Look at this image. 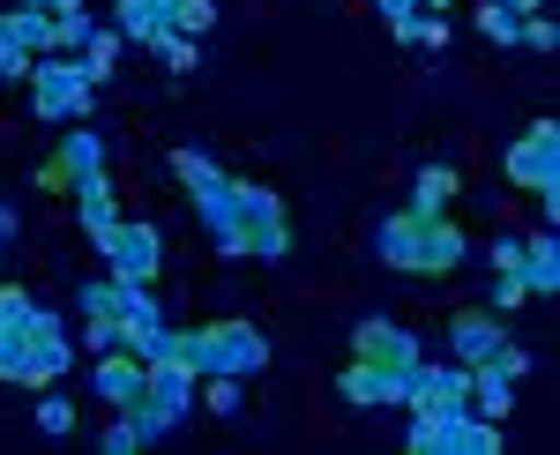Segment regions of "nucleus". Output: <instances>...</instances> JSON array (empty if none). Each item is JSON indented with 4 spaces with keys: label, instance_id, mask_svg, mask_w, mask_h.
I'll list each match as a JSON object with an SVG mask.
<instances>
[{
    "label": "nucleus",
    "instance_id": "1",
    "mask_svg": "<svg viewBox=\"0 0 560 455\" xmlns=\"http://www.w3.org/2000/svg\"><path fill=\"white\" fill-rule=\"evenodd\" d=\"M68 366H75V351H68L60 322H52L23 284H0V381H15V388H52Z\"/></svg>",
    "mask_w": 560,
    "mask_h": 455
},
{
    "label": "nucleus",
    "instance_id": "2",
    "mask_svg": "<svg viewBox=\"0 0 560 455\" xmlns=\"http://www.w3.org/2000/svg\"><path fill=\"white\" fill-rule=\"evenodd\" d=\"M374 254L404 277H448V269H464L471 240L448 209H388L374 224Z\"/></svg>",
    "mask_w": 560,
    "mask_h": 455
},
{
    "label": "nucleus",
    "instance_id": "3",
    "mask_svg": "<svg viewBox=\"0 0 560 455\" xmlns=\"http://www.w3.org/2000/svg\"><path fill=\"white\" fill-rule=\"evenodd\" d=\"M217 254H232V261H284L292 254V217H284V202L269 195V187H255V179H240V195H232V209L210 224Z\"/></svg>",
    "mask_w": 560,
    "mask_h": 455
},
{
    "label": "nucleus",
    "instance_id": "4",
    "mask_svg": "<svg viewBox=\"0 0 560 455\" xmlns=\"http://www.w3.org/2000/svg\"><path fill=\"white\" fill-rule=\"evenodd\" d=\"M173 359L195 366V381L210 373H232V381H255L269 366V336L255 322H202V329H179L173 336Z\"/></svg>",
    "mask_w": 560,
    "mask_h": 455
},
{
    "label": "nucleus",
    "instance_id": "5",
    "mask_svg": "<svg viewBox=\"0 0 560 455\" xmlns=\"http://www.w3.org/2000/svg\"><path fill=\"white\" fill-rule=\"evenodd\" d=\"M411 455H493L501 448V425L478 418L471 404H433V411H411Z\"/></svg>",
    "mask_w": 560,
    "mask_h": 455
},
{
    "label": "nucleus",
    "instance_id": "6",
    "mask_svg": "<svg viewBox=\"0 0 560 455\" xmlns=\"http://www.w3.org/2000/svg\"><path fill=\"white\" fill-rule=\"evenodd\" d=\"M501 172L516 179L523 195H538V209H546V224L560 217V120H530L509 142V158H501Z\"/></svg>",
    "mask_w": 560,
    "mask_h": 455
},
{
    "label": "nucleus",
    "instance_id": "7",
    "mask_svg": "<svg viewBox=\"0 0 560 455\" xmlns=\"http://www.w3.org/2000/svg\"><path fill=\"white\" fill-rule=\"evenodd\" d=\"M90 97H97V83L83 75V60L75 52H45V60H31V113L38 120H90Z\"/></svg>",
    "mask_w": 560,
    "mask_h": 455
},
{
    "label": "nucleus",
    "instance_id": "8",
    "mask_svg": "<svg viewBox=\"0 0 560 455\" xmlns=\"http://www.w3.org/2000/svg\"><path fill=\"white\" fill-rule=\"evenodd\" d=\"M187 411H195V366H187V359H173V351H165V359H150L142 411H128V418L142 425V433H150V441H165V433H173Z\"/></svg>",
    "mask_w": 560,
    "mask_h": 455
},
{
    "label": "nucleus",
    "instance_id": "9",
    "mask_svg": "<svg viewBox=\"0 0 560 455\" xmlns=\"http://www.w3.org/2000/svg\"><path fill=\"white\" fill-rule=\"evenodd\" d=\"M351 359L411 373L427 359V343H419V329H404V322H388V314H366V322H351Z\"/></svg>",
    "mask_w": 560,
    "mask_h": 455
},
{
    "label": "nucleus",
    "instance_id": "10",
    "mask_svg": "<svg viewBox=\"0 0 560 455\" xmlns=\"http://www.w3.org/2000/svg\"><path fill=\"white\" fill-rule=\"evenodd\" d=\"M105 172V142L90 135V127H60V150L38 165V187L45 195H75L83 179H97Z\"/></svg>",
    "mask_w": 560,
    "mask_h": 455
},
{
    "label": "nucleus",
    "instance_id": "11",
    "mask_svg": "<svg viewBox=\"0 0 560 455\" xmlns=\"http://www.w3.org/2000/svg\"><path fill=\"white\" fill-rule=\"evenodd\" d=\"M173 179L187 187V202L202 209V224H217L232 209V195H240V179L217 165V158H202V150H173Z\"/></svg>",
    "mask_w": 560,
    "mask_h": 455
},
{
    "label": "nucleus",
    "instance_id": "12",
    "mask_svg": "<svg viewBox=\"0 0 560 455\" xmlns=\"http://www.w3.org/2000/svg\"><path fill=\"white\" fill-rule=\"evenodd\" d=\"M105 269H113V277H128V284H158V269H165V232L120 217V240L105 247Z\"/></svg>",
    "mask_w": 560,
    "mask_h": 455
},
{
    "label": "nucleus",
    "instance_id": "13",
    "mask_svg": "<svg viewBox=\"0 0 560 455\" xmlns=\"http://www.w3.org/2000/svg\"><path fill=\"white\" fill-rule=\"evenodd\" d=\"M90 388L113 404V411H142V388H150V366L135 359V351H97V366H90Z\"/></svg>",
    "mask_w": 560,
    "mask_h": 455
},
{
    "label": "nucleus",
    "instance_id": "14",
    "mask_svg": "<svg viewBox=\"0 0 560 455\" xmlns=\"http://www.w3.org/2000/svg\"><path fill=\"white\" fill-rule=\"evenodd\" d=\"M337 396H345V404H359V411H382V404H404V396H411V373L351 359V366L337 373Z\"/></svg>",
    "mask_w": 560,
    "mask_h": 455
},
{
    "label": "nucleus",
    "instance_id": "15",
    "mask_svg": "<svg viewBox=\"0 0 560 455\" xmlns=\"http://www.w3.org/2000/svg\"><path fill=\"white\" fill-rule=\"evenodd\" d=\"M75 224H83V240H90L97 254L120 240V202H113V179H105V172L75 187Z\"/></svg>",
    "mask_w": 560,
    "mask_h": 455
},
{
    "label": "nucleus",
    "instance_id": "16",
    "mask_svg": "<svg viewBox=\"0 0 560 455\" xmlns=\"http://www.w3.org/2000/svg\"><path fill=\"white\" fill-rule=\"evenodd\" d=\"M501 314H493V306H486V314H478V306H464V314H448V351H456V366H478V359H493V351H501Z\"/></svg>",
    "mask_w": 560,
    "mask_h": 455
},
{
    "label": "nucleus",
    "instance_id": "17",
    "mask_svg": "<svg viewBox=\"0 0 560 455\" xmlns=\"http://www.w3.org/2000/svg\"><path fill=\"white\" fill-rule=\"evenodd\" d=\"M523 284H530V299H560V240H553V224L523 240Z\"/></svg>",
    "mask_w": 560,
    "mask_h": 455
},
{
    "label": "nucleus",
    "instance_id": "18",
    "mask_svg": "<svg viewBox=\"0 0 560 455\" xmlns=\"http://www.w3.org/2000/svg\"><path fill=\"white\" fill-rule=\"evenodd\" d=\"M173 8L179 0H120V23H113V31L135 38V45H150L158 31H173Z\"/></svg>",
    "mask_w": 560,
    "mask_h": 455
},
{
    "label": "nucleus",
    "instance_id": "19",
    "mask_svg": "<svg viewBox=\"0 0 560 455\" xmlns=\"http://www.w3.org/2000/svg\"><path fill=\"white\" fill-rule=\"evenodd\" d=\"M509 404H516V381L509 373H493L486 359L471 366V411L478 418H509Z\"/></svg>",
    "mask_w": 560,
    "mask_h": 455
},
{
    "label": "nucleus",
    "instance_id": "20",
    "mask_svg": "<svg viewBox=\"0 0 560 455\" xmlns=\"http://www.w3.org/2000/svg\"><path fill=\"white\" fill-rule=\"evenodd\" d=\"M0 31L23 45V52H52V15H45V8H23V0H15V8L0 15Z\"/></svg>",
    "mask_w": 560,
    "mask_h": 455
},
{
    "label": "nucleus",
    "instance_id": "21",
    "mask_svg": "<svg viewBox=\"0 0 560 455\" xmlns=\"http://www.w3.org/2000/svg\"><path fill=\"white\" fill-rule=\"evenodd\" d=\"M456 187H464V172H456V165H419V187H411V202H404V209H448V202H456Z\"/></svg>",
    "mask_w": 560,
    "mask_h": 455
},
{
    "label": "nucleus",
    "instance_id": "22",
    "mask_svg": "<svg viewBox=\"0 0 560 455\" xmlns=\"http://www.w3.org/2000/svg\"><path fill=\"white\" fill-rule=\"evenodd\" d=\"M120 45H128V38H120V31H105V23H97V38H90L83 52H75V60H83V75H90V83H97V90L113 83V68H120Z\"/></svg>",
    "mask_w": 560,
    "mask_h": 455
},
{
    "label": "nucleus",
    "instance_id": "23",
    "mask_svg": "<svg viewBox=\"0 0 560 455\" xmlns=\"http://www.w3.org/2000/svg\"><path fill=\"white\" fill-rule=\"evenodd\" d=\"M97 38V15L90 8H68V15H52V52H83Z\"/></svg>",
    "mask_w": 560,
    "mask_h": 455
},
{
    "label": "nucleus",
    "instance_id": "24",
    "mask_svg": "<svg viewBox=\"0 0 560 455\" xmlns=\"http://www.w3.org/2000/svg\"><path fill=\"white\" fill-rule=\"evenodd\" d=\"M150 52H158V60L173 68V75H195V68H202V52H195V38H179V31H158V38H150Z\"/></svg>",
    "mask_w": 560,
    "mask_h": 455
},
{
    "label": "nucleus",
    "instance_id": "25",
    "mask_svg": "<svg viewBox=\"0 0 560 455\" xmlns=\"http://www.w3.org/2000/svg\"><path fill=\"white\" fill-rule=\"evenodd\" d=\"M97 448H105V455H135V448H150V433H142V425L120 411L113 425H105V433H97Z\"/></svg>",
    "mask_w": 560,
    "mask_h": 455
},
{
    "label": "nucleus",
    "instance_id": "26",
    "mask_svg": "<svg viewBox=\"0 0 560 455\" xmlns=\"http://www.w3.org/2000/svg\"><path fill=\"white\" fill-rule=\"evenodd\" d=\"M374 8H382V23H388V38H396V45H411V31H419V15H427L419 0H374Z\"/></svg>",
    "mask_w": 560,
    "mask_h": 455
},
{
    "label": "nucleus",
    "instance_id": "27",
    "mask_svg": "<svg viewBox=\"0 0 560 455\" xmlns=\"http://www.w3.org/2000/svg\"><path fill=\"white\" fill-rule=\"evenodd\" d=\"M478 31H486L493 45H516V31H523V23L509 15V8H501V0H478Z\"/></svg>",
    "mask_w": 560,
    "mask_h": 455
},
{
    "label": "nucleus",
    "instance_id": "28",
    "mask_svg": "<svg viewBox=\"0 0 560 455\" xmlns=\"http://www.w3.org/2000/svg\"><path fill=\"white\" fill-rule=\"evenodd\" d=\"M516 45H523V52H560V23H553V15H523Z\"/></svg>",
    "mask_w": 560,
    "mask_h": 455
},
{
    "label": "nucleus",
    "instance_id": "29",
    "mask_svg": "<svg viewBox=\"0 0 560 455\" xmlns=\"http://www.w3.org/2000/svg\"><path fill=\"white\" fill-rule=\"evenodd\" d=\"M210 23H217V0H179V8H173V31H179V38H202Z\"/></svg>",
    "mask_w": 560,
    "mask_h": 455
},
{
    "label": "nucleus",
    "instance_id": "30",
    "mask_svg": "<svg viewBox=\"0 0 560 455\" xmlns=\"http://www.w3.org/2000/svg\"><path fill=\"white\" fill-rule=\"evenodd\" d=\"M38 433L68 441V433H75V404H68V396H45V404H38Z\"/></svg>",
    "mask_w": 560,
    "mask_h": 455
},
{
    "label": "nucleus",
    "instance_id": "31",
    "mask_svg": "<svg viewBox=\"0 0 560 455\" xmlns=\"http://www.w3.org/2000/svg\"><path fill=\"white\" fill-rule=\"evenodd\" d=\"M516 306H530V284H523L516 269H501L493 277V314H516Z\"/></svg>",
    "mask_w": 560,
    "mask_h": 455
},
{
    "label": "nucleus",
    "instance_id": "32",
    "mask_svg": "<svg viewBox=\"0 0 560 455\" xmlns=\"http://www.w3.org/2000/svg\"><path fill=\"white\" fill-rule=\"evenodd\" d=\"M0 83H31V52L0 31Z\"/></svg>",
    "mask_w": 560,
    "mask_h": 455
},
{
    "label": "nucleus",
    "instance_id": "33",
    "mask_svg": "<svg viewBox=\"0 0 560 455\" xmlns=\"http://www.w3.org/2000/svg\"><path fill=\"white\" fill-rule=\"evenodd\" d=\"M486 366H493V373H509V381H523V373L538 366V359H530V351H523V343H509V336H501V351H493V359H486Z\"/></svg>",
    "mask_w": 560,
    "mask_h": 455
},
{
    "label": "nucleus",
    "instance_id": "34",
    "mask_svg": "<svg viewBox=\"0 0 560 455\" xmlns=\"http://www.w3.org/2000/svg\"><path fill=\"white\" fill-rule=\"evenodd\" d=\"M411 45H427V52H441V45H448V15H419V31H411Z\"/></svg>",
    "mask_w": 560,
    "mask_h": 455
},
{
    "label": "nucleus",
    "instance_id": "35",
    "mask_svg": "<svg viewBox=\"0 0 560 455\" xmlns=\"http://www.w3.org/2000/svg\"><path fill=\"white\" fill-rule=\"evenodd\" d=\"M486 254H493V269H516V277H523V240H493Z\"/></svg>",
    "mask_w": 560,
    "mask_h": 455
},
{
    "label": "nucleus",
    "instance_id": "36",
    "mask_svg": "<svg viewBox=\"0 0 560 455\" xmlns=\"http://www.w3.org/2000/svg\"><path fill=\"white\" fill-rule=\"evenodd\" d=\"M8 247H15V209L0 202V254H8Z\"/></svg>",
    "mask_w": 560,
    "mask_h": 455
},
{
    "label": "nucleus",
    "instance_id": "37",
    "mask_svg": "<svg viewBox=\"0 0 560 455\" xmlns=\"http://www.w3.org/2000/svg\"><path fill=\"white\" fill-rule=\"evenodd\" d=\"M23 8H45V15H68V8H83V0H23Z\"/></svg>",
    "mask_w": 560,
    "mask_h": 455
},
{
    "label": "nucleus",
    "instance_id": "38",
    "mask_svg": "<svg viewBox=\"0 0 560 455\" xmlns=\"http://www.w3.org/2000/svg\"><path fill=\"white\" fill-rule=\"evenodd\" d=\"M419 8H427V15H448V8H456V0H419Z\"/></svg>",
    "mask_w": 560,
    "mask_h": 455
}]
</instances>
